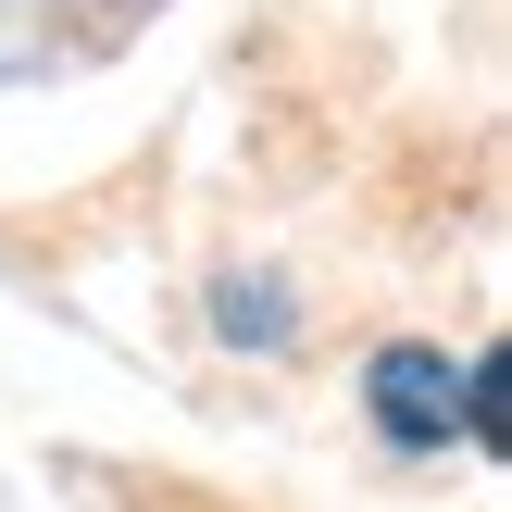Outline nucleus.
Here are the masks:
<instances>
[{"label":"nucleus","mask_w":512,"mask_h":512,"mask_svg":"<svg viewBox=\"0 0 512 512\" xmlns=\"http://www.w3.org/2000/svg\"><path fill=\"white\" fill-rule=\"evenodd\" d=\"M363 400H375V438L388 450H450L463 438V363L450 350H375Z\"/></svg>","instance_id":"f257e3e1"},{"label":"nucleus","mask_w":512,"mask_h":512,"mask_svg":"<svg viewBox=\"0 0 512 512\" xmlns=\"http://www.w3.org/2000/svg\"><path fill=\"white\" fill-rule=\"evenodd\" d=\"M213 313H225V338H288V300L275 288H225Z\"/></svg>","instance_id":"f03ea898"}]
</instances>
